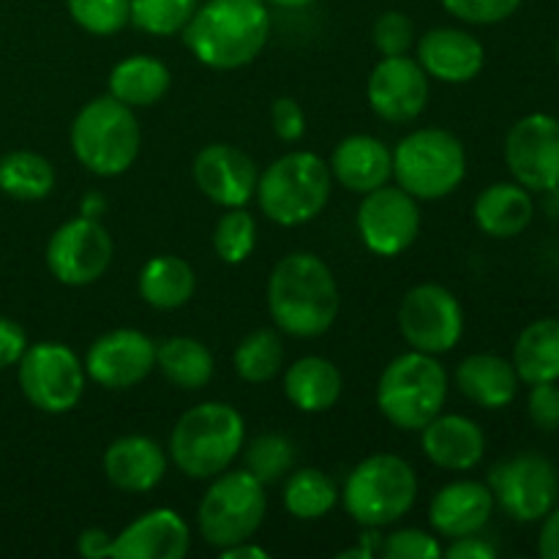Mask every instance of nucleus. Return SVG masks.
Returning a JSON list of instances; mask_svg holds the SVG:
<instances>
[{"label":"nucleus","mask_w":559,"mask_h":559,"mask_svg":"<svg viewBox=\"0 0 559 559\" xmlns=\"http://www.w3.org/2000/svg\"><path fill=\"white\" fill-rule=\"evenodd\" d=\"M342 298L331 267L309 251L278 260L267 278V311L276 328L295 338H317L336 322Z\"/></svg>","instance_id":"1"},{"label":"nucleus","mask_w":559,"mask_h":559,"mask_svg":"<svg viewBox=\"0 0 559 559\" xmlns=\"http://www.w3.org/2000/svg\"><path fill=\"white\" fill-rule=\"evenodd\" d=\"M271 38L265 0H207L183 27V41L207 69L235 71L249 66Z\"/></svg>","instance_id":"2"},{"label":"nucleus","mask_w":559,"mask_h":559,"mask_svg":"<svg viewBox=\"0 0 559 559\" xmlns=\"http://www.w3.org/2000/svg\"><path fill=\"white\" fill-rule=\"evenodd\" d=\"M243 415L224 402H205L183 413L169 435V459L194 480H211L233 467L243 451Z\"/></svg>","instance_id":"3"},{"label":"nucleus","mask_w":559,"mask_h":559,"mask_svg":"<svg viewBox=\"0 0 559 559\" xmlns=\"http://www.w3.org/2000/svg\"><path fill=\"white\" fill-rule=\"evenodd\" d=\"M333 175L325 158L311 151L284 153L257 180V202L271 222L300 227L325 211Z\"/></svg>","instance_id":"4"},{"label":"nucleus","mask_w":559,"mask_h":559,"mask_svg":"<svg viewBox=\"0 0 559 559\" xmlns=\"http://www.w3.org/2000/svg\"><path fill=\"white\" fill-rule=\"evenodd\" d=\"M448 371L437 355H399L377 382V407L382 418L402 431H420L442 413L448 402Z\"/></svg>","instance_id":"5"},{"label":"nucleus","mask_w":559,"mask_h":559,"mask_svg":"<svg viewBox=\"0 0 559 559\" xmlns=\"http://www.w3.org/2000/svg\"><path fill=\"white\" fill-rule=\"evenodd\" d=\"M140 145L142 131L134 109L115 96L87 102L71 123V151L98 178L123 175L140 156Z\"/></svg>","instance_id":"6"},{"label":"nucleus","mask_w":559,"mask_h":559,"mask_svg":"<svg viewBox=\"0 0 559 559\" xmlns=\"http://www.w3.org/2000/svg\"><path fill=\"white\" fill-rule=\"evenodd\" d=\"M342 497L344 511L360 527L382 530L407 516L418 500V478L396 453H374L347 475Z\"/></svg>","instance_id":"7"},{"label":"nucleus","mask_w":559,"mask_h":559,"mask_svg":"<svg viewBox=\"0 0 559 559\" xmlns=\"http://www.w3.org/2000/svg\"><path fill=\"white\" fill-rule=\"evenodd\" d=\"M393 178L415 200H442L467 178V151L445 129H418L393 151Z\"/></svg>","instance_id":"8"},{"label":"nucleus","mask_w":559,"mask_h":559,"mask_svg":"<svg viewBox=\"0 0 559 559\" xmlns=\"http://www.w3.org/2000/svg\"><path fill=\"white\" fill-rule=\"evenodd\" d=\"M211 480L197 511L202 538L218 551L251 540L265 522V484H260L249 469H224Z\"/></svg>","instance_id":"9"},{"label":"nucleus","mask_w":559,"mask_h":559,"mask_svg":"<svg viewBox=\"0 0 559 559\" xmlns=\"http://www.w3.org/2000/svg\"><path fill=\"white\" fill-rule=\"evenodd\" d=\"M16 377L27 402L49 415L71 413L85 393V364L60 342L27 344L16 364Z\"/></svg>","instance_id":"10"},{"label":"nucleus","mask_w":559,"mask_h":559,"mask_svg":"<svg viewBox=\"0 0 559 559\" xmlns=\"http://www.w3.org/2000/svg\"><path fill=\"white\" fill-rule=\"evenodd\" d=\"M489 489L513 522H540L559 500L557 464L540 453H519L491 467Z\"/></svg>","instance_id":"11"},{"label":"nucleus","mask_w":559,"mask_h":559,"mask_svg":"<svg viewBox=\"0 0 559 559\" xmlns=\"http://www.w3.org/2000/svg\"><path fill=\"white\" fill-rule=\"evenodd\" d=\"M399 331L418 353H451L464 333L462 304L442 284H418L399 306Z\"/></svg>","instance_id":"12"},{"label":"nucleus","mask_w":559,"mask_h":559,"mask_svg":"<svg viewBox=\"0 0 559 559\" xmlns=\"http://www.w3.org/2000/svg\"><path fill=\"white\" fill-rule=\"evenodd\" d=\"M115 246L98 218H71L47 243V267L66 287H87L109 271Z\"/></svg>","instance_id":"13"},{"label":"nucleus","mask_w":559,"mask_h":559,"mask_svg":"<svg viewBox=\"0 0 559 559\" xmlns=\"http://www.w3.org/2000/svg\"><path fill=\"white\" fill-rule=\"evenodd\" d=\"M506 164L513 180L533 194L559 186V118L530 112L511 126L506 136Z\"/></svg>","instance_id":"14"},{"label":"nucleus","mask_w":559,"mask_h":559,"mask_svg":"<svg viewBox=\"0 0 559 559\" xmlns=\"http://www.w3.org/2000/svg\"><path fill=\"white\" fill-rule=\"evenodd\" d=\"M358 233L366 249L377 257H399L420 233V207L402 186H380L364 194L358 207Z\"/></svg>","instance_id":"15"},{"label":"nucleus","mask_w":559,"mask_h":559,"mask_svg":"<svg viewBox=\"0 0 559 559\" xmlns=\"http://www.w3.org/2000/svg\"><path fill=\"white\" fill-rule=\"evenodd\" d=\"M156 369V344L134 328H118L87 347L85 374L107 391H129Z\"/></svg>","instance_id":"16"},{"label":"nucleus","mask_w":559,"mask_h":559,"mask_svg":"<svg viewBox=\"0 0 559 559\" xmlns=\"http://www.w3.org/2000/svg\"><path fill=\"white\" fill-rule=\"evenodd\" d=\"M366 98L377 118L388 123H413L429 104V74L407 55L382 58L366 82Z\"/></svg>","instance_id":"17"},{"label":"nucleus","mask_w":559,"mask_h":559,"mask_svg":"<svg viewBox=\"0 0 559 559\" xmlns=\"http://www.w3.org/2000/svg\"><path fill=\"white\" fill-rule=\"evenodd\" d=\"M191 175H194L197 189L222 207L249 205L257 191V180H260L254 158L227 142L202 147L197 153Z\"/></svg>","instance_id":"18"},{"label":"nucleus","mask_w":559,"mask_h":559,"mask_svg":"<svg viewBox=\"0 0 559 559\" xmlns=\"http://www.w3.org/2000/svg\"><path fill=\"white\" fill-rule=\"evenodd\" d=\"M189 546L191 533L183 516L169 508H156L115 535L109 559H183Z\"/></svg>","instance_id":"19"},{"label":"nucleus","mask_w":559,"mask_h":559,"mask_svg":"<svg viewBox=\"0 0 559 559\" xmlns=\"http://www.w3.org/2000/svg\"><path fill=\"white\" fill-rule=\"evenodd\" d=\"M418 63L429 80L464 85L484 71L486 49L473 33L459 27H435L418 41Z\"/></svg>","instance_id":"20"},{"label":"nucleus","mask_w":559,"mask_h":559,"mask_svg":"<svg viewBox=\"0 0 559 559\" xmlns=\"http://www.w3.org/2000/svg\"><path fill=\"white\" fill-rule=\"evenodd\" d=\"M495 506L489 484L453 480L431 497L429 522L445 538H464V535L480 533L489 524Z\"/></svg>","instance_id":"21"},{"label":"nucleus","mask_w":559,"mask_h":559,"mask_svg":"<svg viewBox=\"0 0 559 559\" xmlns=\"http://www.w3.org/2000/svg\"><path fill=\"white\" fill-rule=\"evenodd\" d=\"M426 459L448 473H467L478 467L486 453V435L467 415H437L420 429Z\"/></svg>","instance_id":"22"},{"label":"nucleus","mask_w":559,"mask_h":559,"mask_svg":"<svg viewBox=\"0 0 559 559\" xmlns=\"http://www.w3.org/2000/svg\"><path fill=\"white\" fill-rule=\"evenodd\" d=\"M104 475L115 489L145 495L167 475V451L151 437H120L104 451Z\"/></svg>","instance_id":"23"},{"label":"nucleus","mask_w":559,"mask_h":559,"mask_svg":"<svg viewBox=\"0 0 559 559\" xmlns=\"http://www.w3.org/2000/svg\"><path fill=\"white\" fill-rule=\"evenodd\" d=\"M333 180L353 194H369L393 178V151L371 134H353L331 156Z\"/></svg>","instance_id":"24"},{"label":"nucleus","mask_w":559,"mask_h":559,"mask_svg":"<svg viewBox=\"0 0 559 559\" xmlns=\"http://www.w3.org/2000/svg\"><path fill=\"white\" fill-rule=\"evenodd\" d=\"M473 216L480 233H486L489 238H519L535 218L533 191L524 189L516 180L486 186L475 200Z\"/></svg>","instance_id":"25"},{"label":"nucleus","mask_w":559,"mask_h":559,"mask_svg":"<svg viewBox=\"0 0 559 559\" xmlns=\"http://www.w3.org/2000/svg\"><path fill=\"white\" fill-rule=\"evenodd\" d=\"M519 374L502 355L478 353L459 364L456 385L464 396L484 409H506L519 393Z\"/></svg>","instance_id":"26"},{"label":"nucleus","mask_w":559,"mask_h":559,"mask_svg":"<svg viewBox=\"0 0 559 559\" xmlns=\"http://www.w3.org/2000/svg\"><path fill=\"white\" fill-rule=\"evenodd\" d=\"M344 393V377L336 364L320 355L298 358L284 371V396L300 413H328Z\"/></svg>","instance_id":"27"},{"label":"nucleus","mask_w":559,"mask_h":559,"mask_svg":"<svg viewBox=\"0 0 559 559\" xmlns=\"http://www.w3.org/2000/svg\"><path fill=\"white\" fill-rule=\"evenodd\" d=\"M513 369L527 385L559 382V320L544 317L519 333L513 344Z\"/></svg>","instance_id":"28"},{"label":"nucleus","mask_w":559,"mask_h":559,"mask_svg":"<svg viewBox=\"0 0 559 559\" xmlns=\"http://www.w3.org/2000/svg\"><path fill=\"white\" fill-rule=\"evenodd\" d=\"M197 273L183 257L158 254L140 271V298L151 309L175 311L194 298Z\"/></svg>","instance_id":"29"},{"label":"nucleus","mask_w":559,"mask_h":559,"mask_svg":"<svg viewBox=\"0 0 559 559\" xmlns=\"http://www.w3.org/2000/svg\"><path fill=\"white\" fill-rule=\"evenodd\" d=\"M169 85H173V74H169L167 63L151 58V55H131L109 71V96L131 109L162 102Z\"/></svg>","instance_id":"30"},{"label":"nucleus","mask_w":559,"mask_h":559,"mask_svg":"<svg viewBox=\"0 0 559 559\" xmlns=\"http://www.w3.org/2000/svg\"><path fill=\"white\" fill-rule=\"evenodd\" d=\"M156 369L180 391H202L213 380V353L191 336L164 338L156 347Z\"/></svg>","instance_id":"31"},{"label":"nucleus","mask_w":559,"mask_h":559,"mask_svg":"<svg viewBox=\"0 0 559 559\" xmlns=\"http://www.w3.org/2000/svg\"><path fill=\"white\" fill-rule=\"evenodd\" d=\"M55 167L33 151H11L0 158V191L14 200L36 202L52 194Z\"/></svg>","instance_id":"32"},{"label":"nucleus","mask_w":559,"mask_h":559,"mask_svg":"<svg viewBox=\"0 0 559 559\" xmlns=\"http://www.w3.org/2000/svg\"><path fill=\"white\" fill-rule=\"evenodd\" d=\"M284 508L300 522H317L328 516L338 502V486L322 469H293L284 480Z\"/></svg>","instance_id":"33"},{"label":"nucleus","mask_w":559,"mask_h":559,"mask_svg":"<svg viewBox=\"0 0 559 559\" xmlns=\"http://www.w3.org/2000/svg\"><path fill=\"white\" fill-rule=\"evenodd\" d=\"M233 364L240 380L251 382V385L276 380L284 366L282 336L276 331H267V328L249 333L235 349Z\"/></svg>","instance_id":"34"},{"label":"nucleus","mask_w":559,"mask_h":559,"mask_svg":"<svg viewBox=\"0 0 559 559\" xmlns=\"http://www.w3.org/2000/svg\"><path fill=\"white\" fill-rule=\"evenodd\" d=\"M131 22L147 36L183 33L197 11V0H129Z\"/></svg>","instance_id":"35"},{"label":"nucleus","mask_w":559,"mask_h":559,"mask_svg":"<svg viewBox=\"0 0 559 559\" xmlns=\"http://www.w3.org/2000/svg\"><path fill=\"white\" fill-rule=\"evenodd\" d=\"M246 469L260 484H278L295 469V445L284 435H260L246 448Z\"/></svg>","instance_id":"36"},{"label":"nucleus","mask_w":559,"mask_h":559,"mask_svg":"<svg viewBox=\"0 0 559 559\" xmlns=\"http://www.w3.org/2000/svg\"><path fill=\"white\" fill-rule=\"evenodd\" d=\"M257 246V222L243 207H227L213 229V249L227 265H240Z\"/></svg>","instance_id":"37"},{"label":"nucleus","mask_w":559,"mask_h":559,"mask_svg":"<svg viewBox=\"0 0 559 559\" xmlns=\"http://www.w3.org/2000/svg\"><path fill=\"white\" fill-rule=\"evenodd\" d=\"M69 14L93 36H115L131 22L129 0H66Z\"/></svg>","instance_id":"38"},{"label":"nucleus","mask_w":559,"mask_h":559,"mask_svg":"<svg viewBox=\"0 0 559 559\" xmlns=\"http://www.w3.org/2000/svg\"><path fill=\"white\" fill-rule=\"evenodd\" d=\"M415 44V25L402 11H385L374 22V47L382 58H396L407 55Z\"/></svg>","instance_id":"39"},{"label":"nucleus","mask_w":559,"mask_h":559,"mask_svg":"<svg viewBox=\"0 0 559 559\" xmlns=\"http://www.w3.org/2000/svg\"><path fill=\"white\" fill-rule=\"evenodd\" d=\"M448 14L469 25H497L511 20L522 0H442Z\"/></svg>","instance_id":"40"},{"label":"nucleus","mask_w":559,"mask_h":559,"mask_svg":"<svg viewBox=\"0 0 559 559\" xmlns=\"http://www.w3.org/2000/svg\"><path fill=\"white\" fill-rule=\"evenodd\" d=\"M380 555L388 559H440L442 546L431 538V533L409 527L382 538Z\"/></svg>","instance_id":"41"},{"label":"nucleus","mask_w":559,"mask_h":559,"mask_svg":"<svg viewBox=\"0 0 559 559\" xmlns=\"http://www.w3.org/2000/svg\"><path fill=\"white\" fill-rule=\"evenodd\" d=\"M530 420L538 426L540 431L551 435L559 431V385L557 382H538L533 385L527 399Z\"/></svg>","instance_id":"42"},{"label":"nucleus","mask_w":559,"mask_h":559,"mask_svg":"<svg viewBox=\"0 0 559 559\" xmlns=\"http://www.w3.org/2000/svg\"><path fill=\"white\" fill-rule=\"evenodd\" d=\"M271 126L273 134L284 142H298L306 134V115L295 98L282 96L271 107Z\"/></svg>","instance_id":"43"},{"label":"nucleus","mask_w":559,"mask_h":559,"mask_svg":"<svg viewBox=\"0 0 559 559\" xmlns=\"http://www.w3.org/2000/svg\"><path fill=\"white\" fill-rule=\"evenodd\" d=\"M25 349H27L25 328H22L20 322L9 320V317H0V371L20 364Z\"/></svg>","instance_id":"44"},{"label":"nucleus","mask_w":559,"mask_h":559,"mask_svg":"<svg viewBox=\"0 0 559 559\" xmlns=\"http://www.w3.org/2000/svg\"><path fill=\"white\" fill-rule=\"evenodd\" d=\"M442 557L448 559H495L497 546L480 538V533L464 535V538H453L448 549H442Z\"/></svg>","instance_id":"45"},{"label":"nucleus","mask_w":559,"mask_h":559,"mask_svg":"<svg viewBox=\"0 0 559 559\" xmlns=\"http://www.w3.org/2000/svg\"><path fill=\"white\" fill-rule=\"evenodd\" d=\"M76 551H80L85 559H109V551H112V535L107 530L91 527L85 533H80L76 538Z\"/></svg>","instance_id":"46"},{"label":"nucleus","mask_w":559,"mask_h":559,"mask_svg":"<svg viewBox=\"0 0 559 559\" xmlns=\"http://www.w3.org/2000/svg\"><path fill=\"white\" fill-rule=\"evenodd\" d=\"M540 522L544 524L538 535V555L544 559H559V508H551Z\"/></svg>","instance_id":"47"},{"label":"nucleus","mask_w":559,"mask_h":559,"mask_svg":"<svg viewBox=\"0 0 559 559\" xmlns=\"http://www.w3.org/2000/svg\"><path fill=\"white\" fill-rule=\"evenodd\" d=\"M222 559H267V551L260 549V546L249 544V540H243V544H235V546H227V549H222Z\"/></svg>","instance_id":"48"},{"label":"nucleus","mask_w":559,"mask_h":559,"mask_svg":"<svg viewBox=\"0 0 559 559\" xmlns=\"http://www.w3.org/2000/svg\"><path fill=\"white\" fill-rule=\"evenodd\" d=\"M80 207H82V216L98 218V216H102L104 207H107V200H104L102 194H87V197H82Z\"/></svg>","instance_id":"49"},{"label":"nucleus","mask_w":559,"mask_h":559,"mask_svg":"<svg viewBox=\"0 0 559 559\" xmlns=\"http://www.w3.org/2000/svg\"><path fill=\"white\" fill-rule=\"evenodd\" d=\"M544 211H546V216L551 218V222H559V186L557 189H549V191H544Z\"/></svg>","instance_id":"50"},{"label":"nucleus","mask_w":559,"mask_h":559,"mask_svg":"<svg viewBox=\"0 0 559 559\" xmlns=\"http://www.w3.org/2000/svg\"><path fill=\"white\" fill-rule=\"evenodd\" d=\"M265 3L278 5V9H304V5L314 3V0H265Z\"/></svg>","instance_id":"51"},{"label":"nucleus","mask_w":559,"mask_h":559,"mask_svg":"<svg viewBox=\"0 0 559 559\" xmlns=\"http://www.w3.org/2000/svg\"><path fill=\"white\" fill-rule=\"evenodd\" d=\"M338 557H342V559H355V557H358V559H371L374 555H371V551L366 549V546H360V549H347V551H342V555H338Z\"/></svg>","instance_id":"52"},{"label":"nucleus","mask_w":559,"mask_h":559,"mask_svg":"<svg viewBox=\"0 0 559 559\" xmlns=\"http://www.w3.org/2000/svg\"><path fill=\"white\" fill-rule=\"evenodd\" d=\"M557 58H559V36H557Z\"/></svg>","instance_id":"53"}]
</instances>
